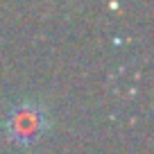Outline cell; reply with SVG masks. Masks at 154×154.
<instances>
[{
	"label": "cell",
	"mask_w": 154,
	"mask_h": 154,
	"mask_svg": "<svg viewBox=\"0 0 154 154\" xmlns=\"http://www.w3.org/2000/svg\"><path fill=\"white\" fill-rule=\"evenodd\" d=\"M50 129V116L41 102H18L11 106L5 116L2 122V131H5L7 140L18 147H29V145L38 143Z\"/></svg>",
	"instance_id": "6da1fadb"
}]
</instances>
